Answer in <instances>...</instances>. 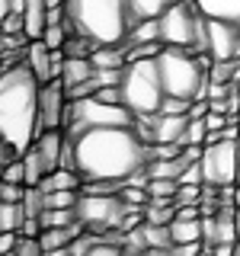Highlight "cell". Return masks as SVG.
I'll return each instance as SVG.
<instances>
[{
  "label": "cell",
  "instance_id": "obj_1",
  "mask_svg": "<svg viewBox=\"0 0 240 256\" xmlns=\"http://www.w3.org/2000/svg\"><path fill=\"white\" fill-rule=\"evenodd\" d=\"M70 141L77 150V173L84 176V182H122L125 186V180L134 170L154 160V144H144L134 125L90 128Z\"/></svg>",
  "mask_w": 240,
  "mask_h": 256
},
{
  "label": "cell",
  "instance_id": "obj_2",
  "mask_svg": "<svg viewBox=\"0 0 240 256\" xmlns=\"http://www.w3.org/2000/svg\"><path fill=\"white\" fill-rule=\"evenodd\" d=\"M38 77L26 61L0 68V138L16 154H26L38 138Z\"/></svg>",
  "mask_w": 240,
  "mask_h": 256
},
{
  "label": "cell",
  "instance_id": "obj_3",
  "mask_svg": "<svg viewBox=\"0 0 240 256\" xmlns=\"http://www.w3.org/2000/svg\"><path fill=\"white\" fill-rule=\"evenodd\" d=\"M64 13L68 29L96 45H125L134 26L128 0H64Z\"/></svg>",
  "mask_w": 240,
  "mask_h": 256
},
{
  "label": "cell",
  "instance_id": "obj_4",
  "mask_svg": "<svg viewBox=\"0 0 240 256\" xmlns=\"http://www.w3.org/2000/svg\"><path fill=\"white\" fill-rule=\"evenodd\" d=\"M157 70L166 96H180V100H205L208 96V70L186 48L164 45L157 54Z\"/></svg>",
  "mask_w": 240,
  "mask_h": 256
},
{
  "label": "cell",
  "instance_id": "obj_5",
  "mask_svg": "<svg viewBox=\"0 0 240 256\" xmlns=\"http://www.w3.org/2000/svg\"><path fill=\"white\" fill-rule=\"evenodd\" d=\"M160 20V42L170 48H186L189 54H208V16L198 13L192 0L170 4Z\"/></svg>",
  "mask_w": 240,
  "mask_h": 256
},
{
  "label": "cell",
  "instance_id": "obj_6",
  "mask_svg": "<svg viewBox=\"0 0 240 256\" xmlns=\"http://www.w3.org/2000/svg\"><path fill=\"white\" fill-rule=\"evenodd\" d=\"M118 90H122V102L134 116H157L166 100L164 84H160V70H157V58L128 61Z\"/></svg>",
  "mask_w": 240,
  "mask_h": 256
},
{
  "label": "cell",
  "instance_id": "obj_7",
  "mask_svg": "<svg viewBox=\"0 0 240 256\" xmlns=\"http://www.w3.org/2000/svg\"><path fill=\"white\" fill-rule=\"evenodd\" d=\"M122 125H134V112L125 102H102L100 96L68 100V116H64L68 138H77L90 128H122Z\"/></svg>",
  "mask_w": 240,
  "mask_h": 256
},
{
  "label": "cell",
  "instance_id": "obj_8",
  "mask_svg": "<svg viewBox=\"0 0 240 256\" xmlns=\"http://www.w3.org/2000/svg\"><path fill=\"white\" fill-rule=\"evenodd\" d=\"M198 166H202V180L205 186L214 189H228L237 182L240 176V160H237V141H214L202 148V157H198Z\"/></svg>",
  "mask_w": 240,
  "mask_h": 256
},
{
  "label": "cell",
  "instance_id": "obj_9",
  "mask_svg": "<svg viewBox=\"0 0 240 256\" xmlns=\"http://www.w3.org/2000/svg\"><path fill=\"white\" fill-rule=\"evenodd\" d=\"M125 212L132 208L125 205L122 196L116 192H84L77 202V221L84 228H93V230H106V228H118L125 218Z\"/></svg>",
  "mask_w": 240,
  "mask_h": 256
},
{
  "label": "cell",
  "instance_id": "obj_10",
  "mask_svg": "<svg viewBox=\"0 0 240 256\" xmlns=\"http://www.w3.org/2000/svg\"><path fill=\"white\" fill-rule=\"evenodd\" d=\"M64 116H68V90H64V80L54 77L38 90V134L61 128Z\"/></svg>",
  "mask_w": 240,
  "mask_h": 256
},
{
  "label": "cell",
  "instance_id": "obj_11",
  "mask_svg": "<svg viewBox=\"0 0 240 256\" xmlns=\"http://www.w3.org/2000/svg\"><path fill=\"white\" fill-rule=\"evenodd\" d=\"M208 54L214 61L240 58V26L224 20H208Z\"/></svg>",
  "mask_w": 240,
  "mask_h": 256
},
{
  "label": "cell",
  "instance_id": "obj_12",
  "mask_svg": "<svg viewBox=\"0 0 240 256\" xmlns=\"http://www.w3.org/2000/svg\"><path fill=\"white\" fill-rule=\"evenodd\" d=\"M22 61L32 68V74L38 77V84H48V80L58 77V68H54V48H48L42 38H29L26 52H22Z\"/></svg>",
  "mask_w": 240,
  "mask_h": 256
},
{
  "label": "cell",
  "instance_id": "obj_13",
  "mask_svg": "<svg viewBox=\"0 0 240 256\" xmlns=\"http://www.w3.org/2000/svg\"><path fill=\"white\" fill-rule=\"evenodd\" d=\"M189 128V112H157L154 116V144H180Z\"/></svg>",
  "mask_w": 240,
  "mask_h": 256
},
{
  "label": "cell",
  "instance_id": "obj_14",
  "mask_svg": "<svg viewBox=\"0 0 240 256\" xmlns=\"http://www.w3.org/2000/svg\"><path fill=\"white\" fill-rule=\"evenodd\" d=\"M93 77H96V68L90 58H64V68H61L64 90H77V86L90 84Z\"/></svg>",
  "mask_w": 240,
  "mask_h": 256
},
{
  "label": "cell",
  "instance_id": "obj_15",
  "mask_svg": "<svg viewBox=\"0 0 240 256\" xmlns=\"http://www.w3.org/2000/svg\"><path fill=\"white\" fill-rule=\"evenodd\" d=\"M192 4L208 20H224V22L240 26V0H192Z\"/></svg>",
  "mask_w": 240,
  "mask_h": 256
},
{
  "label": "cell",
  "instance_id": "obj_16",
  "mask_svg": "<svg viewBox=\"0 0 240 256\" xmlns=\"http://www.w3.org/2000/svg\"><path fill=\"white\" fill-rule=\"evenodd\" d=\"M22 20L29 38H42L48 26V0H22Z\"/></svg>",
  "mask_w": 240,
  "mask_h": 256
},
{
  "label": "cell",
  "instance_id": "obj_17",
  "mask_svg": "<svg viewBox=\"0 0 240 256\" xmlns=\"http://www.w3.org/2000/svg\"><path fill=\"white\" fill-rule=\"evenodd\" d=\"M80 228H84L80 221L77 224H68V228H42V234H38L42 250H61V246H70L80 237Z\"/></svg>",
  "mask_w": 240,
  "mask_h": 256
},
{
  "label": "cell",
  "instance_id": "obj_18",
  "mask_svg": "<svg viewBox=\"0 0 240 256\" xmlns=\"http://www.w3.org/2000/svg\"><path fill=\"white\" fill-rule=\"evenodd\" d=\"M90 61H93L96 70H118V68L128 64L125 45H96V52L90 54Z\"/></svg>",
  "mask_w": 240,
  "mask_h": 256
},
{
  "label": "cell",
  "instance_id": "obj_19",
  "mask_svg": "<svg viewBox=\"0 0 240 256\" xmlns=\"http://www.w3.org/2000/svg\"><path fill=\"white\" fill-rule=\"evenodd\" d=\"M202 218H173L170 221V237L173 244H198L202 240Z\"/></svg>",
  "mask_w": 240,
  "mask_h": 256
},
{
  "label": "cell",
  "instance_id": "obj_20",
  "mask_svg": "<svg viewBox=\"0 0 240 256\" xmlns=\"http://www.w3.org/2000/svg\"><path fill=\"white\" fill-rule=\"evenodd\" d=\"M148 42H160V20H138L125 38V48L128 45H148Z\"/></svg>",
  "mask_w": 240,
  "mask_h": 256
},
{
  "label": "cell",
  "instance_id": "obj_21",
  "mask_svg": "<svg viewBox=\"0 0 240 256\" xmlns=\"http://www.w3.org/2000/svg\"><path fill=\"white\" fill-rule=\"evenodd\" d=\"M80 182H84V176H80L77 170H54V173H48L38 186H42L45 192H58V189H80Z\"/></svg>",
  "mask_w": 240,
  "mask_h": 256
},
{
  "label": "cell",
  "instance_id": "obj_22",
  "mask_svg": "<svg viewBox=\"0 0 240 256\" xmlns=\"http://www.w3.org/2000/svg\"><path fill=\"white\" fill-rule=\"evenodd\" d=\"M170 4H176V0H128L134 22H138V20H157V16L164 13Z\"/></svg>",
  "mask_w": 240,
  "mask_h": 256
},
{
  "label": "cell",
  "instance_id": "obj_23",
  "mask_svg": "<svg viewBox=\"0 0 240 256\" xmlns=\"http://www.w3.org/2000/svg\"><path fill=\"white\" fill-rule=\"evenodd\" d=\"M26 221L22 202H0V230H20Z\"/></svg>",
  "mask_w": 240,
  "mask_h": 256
},
{
  "label": "cell",
  "instance_id": "obj_24",
  "mask_svg": "<svg viewBox=\"0 0 240 256\" xmlns=\"http://www.w3.org/2000/svg\"><path fill=\"white\" fill-rule=\"evenodd\" d=\"M45 202L48 208H77L80 196L77 189H58V192H45Z\"/></svg>",
  "mask_w": 240,
  "mask_h": 256
},
{
  "label": "cell",
  "instance_id": "obj_25",
  "mask_svg": "<svg viewBox=\"0 0 240 256\" xmlns=\"http://www.w3.org/2000/svg\"><path fill=\"white\" fill-rule=\"evenodd\" d=\"M0 180H4V182H16V186H26V164H22V157L0 166Z\"/></svg>",
  "mask_w": 240,
  "mask_h": 256
},
{
  "label": "cell",
  "instance_id": "obj_26",
  "mask_svg": "<svg viewBox=\"0 0 240 256\" xmlns=\"http://www.w3.org/2000/svg\"><path fill=\"white\" fill-rule=\"evenodd\" d=\"M118 196L125 198L128 208H148V202H150V192L148 189H138V186H122Z\"/></svg>",
  "mask_w": 240,
  "mask_h": 256
},
{
  "label": "cell",
  "instance_id": "obj_27",
  "mask_svg": "<svg viewBox=\"0 0 240 256\" xmlns=\"http://www.w3.org/2000/svg\"><path fill=\"white\" fill-rule=\"evenodd\" d=\"M176 189H180V182H176V180H150L148 182L150 198H173Z\"/></svg>",
  "mask_w": 240,
  "mask_h": 256
},
{
  "label": "cell",
  "instance_id": "obj_28",
  "mask_svg": "<svg viewBox=\"0 0 240 256\" xmlns=\"http://www.w3.org/2000/svg\"><path fill=\"white\" fill-rule=\"evenodd\" d=\"M13 256H45V250H42V240H38V237H22V234H20Z\"/></svg>",
  "mask_w": 240,
  "mask_h": 256
},
{
  "label": "cell",
  "instance_id": "obj_29",
  "mask_svg": "<svg viewBox=\"0 0 240 256\" xmlns=\"http://www.w3.org/2000/svg\"><path fill=\"white\" fill-rule=\"evenodd\" d=\"M26 186H16V182H4L0 180V202H22Z\"/></svg>",
  "mask_w": 240,
  "mask_h": 256
},
{
  "label": "cell",
  "instance_id": "obj_30",
  "mask_svg": "<svg viewBox=\"0 0 240 256\" xmlns=\"http://www.w3.org/2000/svg\"><path fill=\"white\" fill-rule=\"evenodd\" d=\"M84 256H125V250H122V246H116V244H100V240H96Z\"/></svg>",
  "mask_w": 240,
  "mask_h": 256
},
{
  "label": "cell",
  "instance_id": "obj_31",
  "mask_svg": "<svg viewBox=\"0 0 240 256\" xmlns=\"http://www.w3.org/2000/svg\"><path fill=\"white\" fill-rule=\"evenodd\" d=\"M192 100H180V96H166L164 106H160V112H189Z\"/></svg>",
  "mask_w": 240,
  "mask_h": 256
},
{
  "label": "cell",
  "instance_id": "obj_32",
  "mask_svg": "<svg viewBox=\"0 0 240 256\" xmlns=\"http://www.w3.org/2000/svg\"><path fill=\"white\" fill-rule=\"evenodd\" d=\"M176 182H205V180H202V166H198V160H196V164H189L186 170L180 173V180H176Z\"/></svg>",
  "mask_w": 240,
  "mask_h": 256
},
{
  "label": "cell",
  "instance_id": "obj_33",
  "mask_svg": "<svg viewBox=\"0 0 240 256\" xmlns=\"http://www.w3.org/2000/svg\"><path fill=\"white\" fill-rule=\"evenodd\" d=\"M16 240H20V237H16V230H0V256L13 253L16 250Z\"/></svg>",
  "mask_w": 240,
  "mask_h": 256
},
{
  "label": "cell",
  "instance_id": "obj_34",
  "mask_svg": "<svg viewBox=\"0 0 240 256\" xmlns=\"http://www.w3.org/2000/svg\"><path fill=\"white\" fill-rule=\"evenodd\" d=\"M173 246H176V256H202L198 244H173Z\"/></svg>",
  "mask_w": 240,
  "mask_h": 256
},
{
  "label": "cell",
  "instance_id": "obj_35",
  "mask_svg": "<svg viewBox=\"0 0 240 256\" xmlns=\"http://www.w3.org/2000/svg\"><path fill=\"white\" fill-rule=\"evenodd\" d=\"M212 256H237V250H234V244H214Z\"/></svg>",
  "mask_w": 240,
  "mask_h": 256
},
{
  "label": "cell",
  "instance_id": "obj_36",
  "mask_svg": "<svg viewBox=\"0 0 240 256\" xmlns=\"http://www.w3.org/2000/svg\"><path fill=\"white\" fill-rule=\"evenodd\" d=\"M13 13V0H0V26H4V20Z\"/></svg>",
  "mask_w": 240,
  "mask_h": 256
},
{
  "label": "cell",
  "instance_id": "obj_37",
  "mask_svg": "<svg viewBox=\"0 0 240 256\" xmlns=\"http://www.w3.org/2000/svg\"><path fill=\"white\" fill-rule=\"evenodd\" d=\"M45 256H74L70 246H61V250H45Z\"/></svg>",
  "mask_w": 240,
  "mask_h": 256
},
{
  "label": "cell",
  "instance_id": "obj_38",
  "mask_svg": "<svg viewBox=\"0 0 240 256\" xmlns=\"http://www.w3.org/2000/svg\"><path fill=\"white\" fill-rule=\"evenodd\" d=\"M237 160H240V138H237ZM237 182H240V176H237Z\"/></svg>",
  "mask_w": 240,
  "mask_h": 256
},
{
  "label": "cell",
  "instance_id": "obj_39",
  "mask_svg": "<svg viewBox=\"0 0 240 256\" xmlns=\"http://www.w3.org/2000/svg\"><path fill=\"white\" fill-rule=\"evenodd\" d=\"M0 54H4V38H0Z\"/></svg>",
  "mask_w": 240,
  "mask_h": 256
},
{
  "label": "cell",
  "instance_id": "obj_40",
  "mask_svg": "<svg viewBox=\"0 0 240 256\" xmlns=\"http://www.w3.org/2000/svg\"><path fill=\"white\" fill-rule=\"evenodd\" d=\"M237 90H240V80H237Z\"/></svg>",
  "mask_w": 240,
  "mask_h": 256
},
{
  "label": "cell",
  "instance_id": "obj_41",
  "mask_svg": "<svg viewBox=\"0 0 240 256\" xmlns=\"http://www.w3.org/2000/svg\"><path fill=\"white\" fill-rule=\"evenodd\" d=\"M237 118H240V116H237Z\"/></svg>",
  "mask_w": 240,
  "mask_h": 256
}]
</instances>
